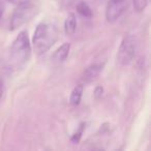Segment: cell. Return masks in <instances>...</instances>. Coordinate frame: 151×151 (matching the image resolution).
Masks as SVG:
<instances>
[{"label":"cell","mask_w":151,"mask_h":151,"mask_svg":"<svg viewBox=\"0 0 151 151\" xmlns=\"http://www.w3.org/2000/svg\"><path fill=\"white\" fill-rule=\"evenodd\" d=\"M59 30L52 22H42L37 25L32 37V48L37 55L47 53L58 40Z\"/></svg>","instance_id":"1"},{"label":"cell","mask_w":151,"mask_h":151,"mask_svg":"<svg viewBox=\"0 0 151 151\" xmlns=\"http://www.w3.org/2000/svg\"><path fill=\"white\" fill-rule=\"evenodd\" d=\"M32 46L30 44L28 32L21 31L15 38L9 50V63L12 66H21L29 60L31 56Z\"/></svg>","instance_id":"2"},{"label":"cell","mask_w":151,"mask_h":151,"mask_svg":"<svg viewBox=\"0 0 151 151\" xmlns=\"http://www.w3.org/2000/svg\"><path fill=\"white\" fill-rule=\"evenodd\" d=\"M38 13V6L32 0H25L17 4L9 22V29L16 30L29 22Z\"/></svg>","instance_id":"3"},{"label":"cell","mask_w":151,"mask_h":151,"mask_svg":"<svg viewBox=\"0 0 151 151\" xmlns=\"http://www.w3.org/2000/svg\"><path fill=\"white\" fill-rule=\"evenodd\" d=\"M136 38L132 34L124 36L118 50L117 60L121 65H127L136 55Z\"/></svg>","instance_id":"4"},{"label":"cell","mask_w":151,"mask_h":151,"mask_svg":"<svg viewBox=\"0 0 151 151\" xmlns=\"http://www.w3.org/2000/svg\"><path fill=\"white\" fill-rule=\"evenodd\" d=\"M126 7H127V0H124V1L110 0L108 3L107 12H106V18H107L108 22L113 23V22L117 21V19H119V17L123 14Z\"/></svg>","instance_id":"5"},{"label":"cell","mask_w":151,"mask_h":151,"mask_svg":"<svg viewBox=\"0 0 151 151\" xmlns=\"http://www.w3.org/2000/svg\"><path fill=\"white\" fill-rule=\"evenodd\" d=\"M101 69H103V64L94 63V64L90 65V66L85 69L84 73H83V80L88 83L91 82V81H93L94 79H96L99 77Z\"/></svg>","instance_id":"6"},{"label":"cell","mask_w":151,"mask_h":151,"mask_svg":"<svg viewBox=\"0 0 151 151\" xmlns=\"http://www.w3.org/2000/svg\"><path fill=\"white\" fill-rule=\"evenodd\" d=\"M69 51H70V44L64 42L62 46H60L55 51V53L53 54V60L57 63L64 62L67 59V57H68Z\"/></svg>","instance_id":"7"},{"label":"cell","mask_w":151,"mask_h":151,"mask_svg":"<svg viewBox=\"0 0 151 151\" xmlns=\"http://www.w3.org/2000/svg\"><path fill=\"white\" fill-rule=\"evenodd\" d=\"M77 29V17L73 13L68 14L64 21V31L67 35H73Z\"/></svg>","instance_id":"8"},{"label":"cell","mask_w":151,"mask_h":151,"mask_svg":"<svg viewBox=\"0 0 151 151\" xmlns=\"http://www.w3.org/2000/svg\"><path fill=\"white\" fill-rule=\"evenodd\" d=\"M83 95V85L79 84L73 89L70 93V97H69V103H70L71 106L73 107H77L79 106L81 101V99H82Z\"/></svg>","instance_id":"9"},{"label":"cell","mask_w":151,"mask_h":151,"mask_svg":"<svg viewBox=\"0 0 151 151\" xmlns=\"http://www.w3.org/2000/svg\"><path fill=\"white\" fill-rule=\"evenodd\" d=\"M77 12L80 14L82 17L85 18H91L92 17V11H91L90 6L84 1H80L77 4Z\"/></svg>","instance_id":"10"},{"label":"cell","mask_w":151,"mask_h":151,"mask_svg":"<svg viewBox=\"0 0 151 151\" xmlns=\"http://www.w3.org/2000/svg\"><path fill=\"white\" fill-rule=\"evenodd\" d=\"M85 129V123H81L79 128L75 132V134L71 137V142L73 143H79V141L81 140V137H82V134Z\"/></svg>","instance_id":"11"},{"label":"cell","mask_w":151,"mask_h":151,"mask_svg":"<svg viewBox=\"0 0 151 151\" xmlns=\"http://www.w3.org/2000/svg\"><path fill=\"white\" fill-rule=\"evenodd\" d=\"M132 2H134V11L138 12V13H141V12H143L146 9L148 0H132Z\"/></svg>","instance_id":"12"},{"label":"cell","mask_w":151,"mask_h":151,"mask_svg":"<svg viewBox=\"0 0 151 151\" xmlns=\"http://www.w3.org/2000/svg\"><path fill=\"white\" fill-rule=\"evenodd\" d=\"M103 93H104V88L101 86H97L96 88H95V90H94L95 99H101V95H103Z\"/></svg>","instance_id":"13"},{"label":"cell","mask_w":151,"mask_h":151,"mask_svg":"<svg viewBox=\"0 0 151 151\" xmlns=\"http://www.w3.org/2000/svg\"><path fill=\"white\" fill-rule=\"evenodd\" d=\"M3 81L0 80V101L2 99V95H3Z\"/></svg>","instance_id":"14"},{"label":"cell","mask_w":151,"mask_h":151,"mask_svg":"<svg viewBox=\"0 0 151 151\" xmlns=\"http://www.w3.org/2000/svg\"><path fill=\"white\" fill-rule=\"evenodd\" d=\"M9 1L13 3H16V4H19V3L23 2V1H25V0H9Z\"/></svg>","instance_id":"15"},{"label":"cell","mask_w":151,"mask_h":151,"mask_svg":"<svg viewBox=\"0 0 151 151\" xmlns=\"http://www.w3.org/2000/svg\"><path fill=\"white\" fill-rule=\"evenodd\" d=\"M2 15H3V5L1 3V1H0V18L2 17Z\"/></svg>","instance_id":"16"},{"label":"cell","mask_w":151,"mask_h":151,"mask_svg":"<svg viewBox=\"0 0 151 151\" xmlns=\"http://www.w3.org/2000/svg\"><path fill=\"white\" fill-rule=\"evenodd\" d=\"M113 1H124V0H113Z\"/></svg>","instance_id":"17"}]
</instances>
